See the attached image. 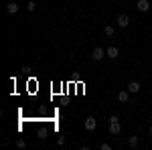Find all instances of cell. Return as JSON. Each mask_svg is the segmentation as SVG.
<instances>
[{
    "mask_svg": "<svg viewBox=\"0 0 152 150\" xmlns=\"http://www.w3.org/2000/svg\"><path fill=\"white\" fill-rule=\"evenodd\" d=\"M128 24H130V16H128V14H120V16H118V26L126 29Z\"/></svg>",
    "mask_w": 152,
    "mask_h": 150,
    "instance_id": "6",
    "label": "cell"
},
{
    "mask_svg": "<svg viewBox=\"0 0 152 150\" xmlns=\"http://www.w3.org/2000/svg\"><path fill=\"white\" fill-rule=\"evenodd\" d=\"M104 33H105V35H107V37H114V33H116V29H114L112 24H107V26H105V29H104Z\"/></svg>",
    "mask_w": 152,
    "mask_h": 150,
    "instance_id": "11",
    "label": "cell"
},
{
    "mask_svg": "<svg viewBox=\"0 0 152 150\" xmlns=\"http://www.w3.org/2000/svg\"><path fill=\"white\" fill-rule=\"evenodd\" d=\"M140 87H142L140 81H130V83H128V91L130 93H138V91H140Z\"/></svg>",
    "mask_w": 152,
    "mask_h": 150,
    "instance_id": "7",
    "label": "cell"
},
{
    "mask_svg": "<svg viewBox=\"0 0 152 150\" xmlns=\"http://www.w3.org/2000/svg\"><path fill=\"white\" fill-rule=\"evenodd\" d=\"M91 57H94V61H102V59L107 57V55H105V51L102 49V47H95L94 53H91Z\"/></svg>",
    "mask_w": 152,
    "mask_h": 150,
    "instance_id": "3",
    "label": "cell"
},
{
    "mask_svg": "<svg viewBox=\"0 0 152 150\" xmlns=\"http://www.w3.org/2000/svg\"><path fill=\"white\" fill-rule=\"evenodd\" d=\"M99 148H102V150H110V144H107V142H104V144H102Z\"/></svg>",
    "mask_w": 152,
    "mask_h": 150,
    "instance_id": "15",
    "label": "cell"
},
{
    "mask_svg": "<svg viewBox=\"0 0 152 150\" xmlns=\"http://www.w3.org/2000/svg\"><path fill=\"white\" fill-rule=\"evenodd\" d=\"M83 128H85L87 132H94L95 128H97V120H95L94 116H89V118H85V122H83Z\"/></svg>",
    "mask_w": 152,
    "mask_h": 150,
    "instance_id": "2",
    "label": "cell"
},
{
    "mask_svg": "<svg viewBox=\"0 0 152 150\" xmlns=\"http://www.w3.org/2000/svg\"><path fill=\"white\" fill-rule=\"evenodd\" d=\"M35 8H37V2H33V0H31V2L26 4V10H28V12H33Z\"/></svg>",
    "mask_w": 152,
    "mask_h": 150,
    "instance_id": "12",
    "label": "cell"
},
{
    "mask_svg": "<svg viewBox=\"0 0 152 150\" xmlns=\"http://www.w3.org/2000/svg\"><path fill=\"white\" fill-rule=\"evenodd\" d=\"M136 8L140 12H148L150 10V2H148V0H138V2H136Z\"/></svg>",
    "mask_w": 152,
    "mask_h": 150,
    "instance_id": "4",
    "label": "cell"
},
{
    "mask_svg": "<svg viewBox=\"0 0 152 150\" xmlns=\"http://www.w3.org/2000/svg\"><path fill=\"white\" fill-rule=\"evenodd\" d=\"M118 102H122V104H128V102H130V91H128V89L118 91Z\"/></svg>",
    "mask_w": 152,
    "mask_h": 150,
    "instance_id": "5",
    "label": "cell"
},
{
    "mask_svg": "<svg viewBox=\"0 0 152 150\" xmlns=\"http://www.w3.org/2000/svg\"><path fill=\"white\" fill-rule=\"evenodd\" d=\"M16 146H18V148H26V142H24L23 138H18L16 140Z\"/></svg>",
    "mask_w": 152,
    "mask_h": 150,
    "instance_id": "13",
    "label": "cell"
},
{
    "mask_svg": "<svg viewBox=\"0 0 152 150\" xmlns=\"http://www.w3.org/2000/svg\"><path fill=\"white\" fill-rule=\"evenodd\" d=\"M138 144H140V142H138V136H130V138H128V146H130L132 150L138 148Z\"/></svg>",
    "mask_w": 152,
    "mask_h": 150,
    "instance_id": "10",
    "label": "cell"
},
{
    "mask_svg": "<svg viewBox=\"0 0 152 150\" xmlns=\"http://www.w3.org/2000/svg\"><path fill=\"white\" fill-rule=\"evenodd\" d=\"M105 55H107L110 59H118L120 57V49H118V47H110V49L105 51Z\"/></svg>",
    "mask_w": 152,
    "mask_h": 150,
    "instance_id": "8",
    "label": "cell"
},
{
    "mask_svg": "<svg viewBox=\"0 0 152 150\" xmlns=\"http://www.w3.org/2000/svg\"><path fill=\"white\" fill-rule=\"evenodd\" d=\"M57 144H59V146H63V144H65V138H63V136H59V138H57Z\"/></svg>",
    "mask_w": 152,
    "mask_h": 150,
    "instance_id": "14",
    "label": "cell"
},
{
    "mask_svg": "<svg viewBox=\"0 0 152 150\" xmlns=\"http://www.w3.org/2000/svg\"><path fill=\"white\" fill-rule=\"evenodd\" d=\"M122 132V126H120V118L118 116H110V134L118 136Z\"/></svg>",
    "mask_w": 152,
    "mask_h": 150,
    "instance_id": "1",
    "label": "cell"
},
{
    "mask_svg": "<svg viewBox=\"0 0 152 150\" xmlns=\"http://www.w3.org/2000/svg\"><path fill=\"white\" fill-rule=\"evenodd\" d=\"M6 12H8V14H16V12H18V4H16V2H8V4H6Z\"/></svg>",
    "mask_w": 152,
    "mask_h": 150,
    "instance_id": "9",
    "label": "cell"
},
{
    "mask_svg": "<svg viewBox=\"0 0 152 150\" xmlns=\"http://www.w3.org/2000/svg\"><path fill=\"white\" fill-rule=\"evenodd\" d=\"M148 134H150V136H152V126H150V130H148Z\"/></svg>",
    "mask_w": 152,
    "mask_h": 150,
    "instance_id": "16",
    "label": "cell"
}]
</instances>
